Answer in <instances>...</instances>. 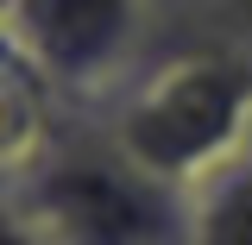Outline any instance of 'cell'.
Listing matches in <instances>:
<instances>
[{
    "mask_svg": "<svg viewBox=\"0 0 252 245\" xmlns=\"http://www.w3.org/2000/svg\"><path fill=\"white\" fill-rule=\"evenodd\" d=\"M0 214L38 245H189V189L132 163L94 113L57 120Z\"/></svg>",
    "mask_w": 252,
    "mask_h": 245,
    "instance_id": "1",
    "label": "cell"
},
{
    "mask_svg": "<svg viewBox=\"0 0 252 245\" xmlns=\"http://www.w3.org/2000/svg\"><path fill=\"white\" fill-rule=\"evenodd\" d=\"M132 163L195 189L252 138V57L220 44H158L94 107Z\"/></svg>",
    "mask_w": 252,
    "mask_h": 245,
    "instance_id": "2",
    "label": "cell"
},
{
    "mask_svg": "<svg viewBox=\"0 0 252 245\" xmlns=\"http://www.w3.org/2000/svg\"><path fill=\"white\" fill-rule=\"evenodd\" d=\"M0 26L69 101H107L152 51V0H19Z\"/></svg>",
    "mask_w": 252,
    "mask_h": 245,
    "instance_id": "3",
    "label": "cell"
},
{
    "mask_svg": "<svg viewBox=\"0 0 252 245\" xmlns=\"http://www.w3.org/2000/svg\"><path fill=\"white\" fill-rule=\"evenodd\" d=\"M189 245H252V145L189 189Z\"/></svg>",
    "mask_w": 252,
    "mask_h": 245,
    "instance_id": "4",
    "label": "cell"
},
{
    "mask_svg": "<svg viewBox=\"0 0 252 245\" xmlns=\"http://www.w3.org/2000/svg\"><path fill=\"white\" fill-rule=\"evenodd\" d=\"M158 44H220L252 57V0H152V51Z\"/></svg>",
    "mask_w": 252,
    "mask_h": 245,
    "instance_id": "5",
    "label": "cell"
},
{
    "mask_svg": "<svg viewBox=\"0 0 252 245\" xmlns=\"http://www.w3.org/2000/svg\"><path fill=\"white\" fill-rule=\"evenodd\" d=\"M0 245H38V239H32V233H26V226H13V220H6V214H0Z\"/></svg>",
    "mask_w": 252,
    "mask_h": 245,
    "instance_id": "6",
    "label": "cell"
},
{
    "mask_svg": "<svg viewBox=\"0 0 252 245\" xmlns=\"http://www.w3.org/2000/svg\"><path fill=\"white\" fill-rule=\"evenodd\" d=\"M13 6H19V0H0V19H6V13H13Z\"/></svg>",
    "mask_w": 252,
    "mask_h": 245,
    "instance_id": "7",
    "label": "cell"
},
{
    "mask_svg": "<svg viewBox=\"0 0 252 245\" xmlns=\"http://www.w3.org/2000/svg\"><path fill=\"white\" fill-rule=\"evenodd\" d=\"M246 145H252V138H246Z\"/></svg>",
    "mask_w": 252,
    "mask_h": 245,
    "instance_id": "8",
    "label": "cell"
}]
</instances>
